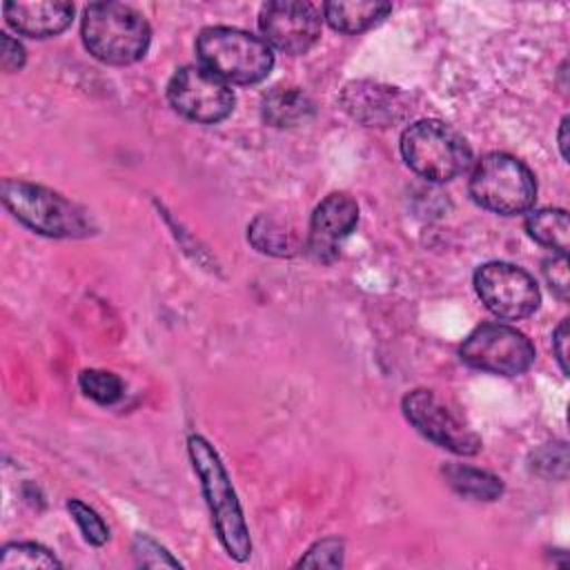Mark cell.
I'll use <instances>...</instances> for the list:
<instances>
[{
    "label": "cell",
    "instance_id": "1",
    "mask_svg": "<svg viewBox=\"0 0 570 570\" xmlns=\"http://www.w3.org/2000/svg\"><path fill=\"white\" fill-rule=\"evenodd\" d=\"M187 452H189L191 465L200 479V488H203L205 501L209 505L212 523H214L220 546L236 561L249 559V554H252L249 530H247L240 503L236 499V492L232 488V481L227 476V470H225L216 448L205 436L189 434Z\"/></svg>",
    "mask_w": 570,
    "mask_h": 570
},
{
    "label": "cell",
    "instance_id": "2",
    "mask_svg": "<svg viewBox=\"0 0 570 570\" xmlns=\"http://www.w3.org/2000/svg\"><path fill=\"white\" fill-rule=\"evenodd\" d=\"M4 207L29 229L51 238H82L94 234V218L85 207L65 198L62 194L18 178H4Z\"/></svg>",
    "mask_w": 570,
    "mask_h": 570
},
{
    "label": "cell",
    "instance_id": "3",
    "mask_svg": "<svg viewBox=\"0 0 570 570\" xmlns=\"http://www.w3.org/2000/svg\"><path fill=\"white\" fill-rule=\"evenodd\" d=\"M80 33L87 51L107 65L140 60L151 40L145 16L122 2H94L85 7Z\"/></svg>",
    "mask_w": 570,
    "mask_h": 570
},
{
    "label": "cell",
    "instance_id": "4",
    "mask_svg": "<svg viewBox=\"0 0 570 570\" xmlns=\"http://www.w3.org/2000/svg\"><path fill=\"white\" fill-rule=\"evenodd\" d=\"M200 67L234 85H252L267 78L274 67L269 45L236 27H205L196 38Z\"/></svg>",
    "mask_w": 570,
    "mask_h": 570
},
{
    "label": "cell",
    "instance_id": "5",
    "mask_svg": "<svg viewBox=\"0 0 570 570\" xmlns=\"http://www.w3.org/2000/svg\"><path fill=\"white\" fill-rule=\"evenodd\" d=\"M405 165L432 183H445L463 174L472 163L468 140L448 122L419 120L401 134Z\"/></svg>",
    "mask_w": 570,
    "mask_h": 570
},
{
    "label": "cell",
    "instance_id": "6",
    "mask_svg": "<svg viewBox=\"0 0 570 570\" xmlns=\"http://www.w3.org/2000/svg\"><path fill=\"white\" fill-rule=\"evenodd\" d=\"M468 187L474 203L501 216L523 214L537 198V180L530 167L503 151L481 156L472 167Z\"/></svg>",
    "mask_w": 570,
    "mask_h": 570
},
{
    "label": "cell",
    "instance_id": "7",
    "mask_svg": "<svg viewBox=\"0 0 570 570\" xmlns=\"http://www.w3.org/2000/svg\"><path fill=\"white\" fill-rule=\"evenodd\" d=\"M459 356L474 370L517 376L532 365L534 347L525 334L510 325L483 323L463 338Z\"/></svg>",
    "mask_w": 570,
    "mask_h": 570
},
{
    "label": "cell",
    "instance_id": "8",
    "mask_svg": "<svg viewBox=\"0 0 570 570\" xmlns=\"http://www.w3.org/2000/svg\"><path fill=\"white\" fill-rule=\"evenodd\" d=\"M167 100L174 111L203 125L225 120L234 107L229 85L200 65H185L171 76L167 85Z\"/></svg>",
    "mask_w": 570,
    "mask_h": 570
},
{
    "label": "cell",
    "instance_id": "9",
    "mask_svg": "<svg viewBox=\"0 0 570 570\" xmlns=\"http://www.w3.org/2000/svg\"><path fill=\"white\" fill-rule=\"evenodd\" d=\"M474 289L481 303L499 318L519 321L530 316L541 301L534 278L503 261H492L474 272Z\"/></svg>",
    "mask_w": 570,
    "mask_h": 570
},
{
    "label": "cell",
    "instance_id": "10",
    "mask_svg": "<svg viewBox=\"0 0 570 570\" xmlns=\"http://www.w3.org/2000/svg\"><path fill=\"white\" fill-rule=\"evenodd\" d=\"M405 419L432 443L461 456H472L481 450L479 434L461 421L432 390L419 387L403 396Z\"/></svg>",
    "mask_w": 570,
    "mask_h": 570
},
{
    "label": "cell",
    "instance_id": "11",
    "mask_svg": "<svg viewBox=\"0 0 570 570\" xmlns=\"http://www.w3.org/2000/svg\"><path fill=\"white\" fill-rule=\"evenodd\" d=\"M321 9L303 0H272L261 7L263 40L285 53H305L321 36Z\"/></svg>",
    "mask_w": 570,
    "mask_h": 570
},
{
    "label": "cell",
    "instance_id": "12",
    "mask_svg": "<svg viewBox=\"0 0 570 570\" xmlns=\"http://www.w3.org/2000/svg\"><path fill=\"white\" fill-rule=\"evenodd\" d=\"M343 109L367 127H392L412 114V100L399 87L372 80L347 82L341 94Z\"/></svg>",
    "mask_w": 570,
    "mask_h": 570
},
{
    "label": "cell",
    "instance_id": "13",
    "mask_svg": "<svg viewBox=\"0 0 570 570\" xmlns=\"http://www.w3.org/2000/svg\"><path fill=\"white\" fill-rule=\"evenodd\" d=\"M358 223V205L352 196L334 191L325 196L309 220L307 249L316 261L330 263L338 254V243L352 234Z\"/></svg>",
    "mask_w": 570,
    "mask_h": 570
},
{
    "label": "cell",
    "instance_id": "14",
    "mask_svg": "<svg viewBox=\"0 0 570 570\" xmlns=\"http://www.w3.org/2000/svg\"><path fill=\"white\" fill-rule=\"evenodd\" d=\"M7 22L27 38H51L62 33L73 18L69 2H7Z\"/></svg>",
    "mask_w": 570,
    "mask_h": 570
},
{
    "label": "cell",
    "instance_id": "15",
    "mask_svg": "<svg viewBox=\"0 0 570 570\" xmlns=\"http://www.w3.org/2000/svg\"><path fill=\"white\" fill-rule=\"evenodd\" d=\"M323 20L341 33H361L379 24L390 11V2L376 0H354V2H325L323 4Z\"/></svg>",
    "mask_w": 570,
    "mask_h": 570
},
{
    "label": "cell",
    "instance_id": "16",
    "mask_svg": "<svg viewBox=\"0 0 570 570\" xmlns=\"http://www.w3.org/2000/svg\"><path fill=\"white\" fill-rule=\"evenodd\" d=\"M312 114L314 102L301 87H274L263 98V118L272 127H296Z\"/></svg>",
    "mask_w": 570,
    "mask_h": 570
},
{
    "label": "cell",
    "instance_id": "17",
    "mask_svg": "<svg viewBox=\"0 0 570 570\" xmlns=\"http://www.w3.org/2000/svg\"><path fill=\"white\" fill-rule=\"evenodd\" d=\"M249 243L269 256H294L301 247V236L296 227L283 218L261 214L247 227Z\"/></svg>",
    "mask_w": 570,
    "mask_h": 570
},
{
    "label": "cell",
    "instance_id": "18",
    "mask_svg": "<svg viewBox=\"0 0 570 570\" xmlns=\"http://www.w3.org/2000/svg\"><path fill=\"white\" fill-rule=\"evenodd\" d=\"M525 232L532 240L543 247H550L557 254L568 256L570 245V223L568 212L559 207H543L534 209L525 218Z\"/></svg>",
    "mask_w": 570,
    "mask_h": 570
},
{
    "label": "cell",
    "instance_id": "19",
    "mask_svg": "<svg viewBox=\"0 0 570 570\" xmlns=\"http://www.w3.org/2000/svg\"><path fill=\"white\" fill-rule=\"evenodd\" d=\"M443 474H445V481L450 483V488H454L459 494L470 497V499L494 501L503 492L501 479L497 474L479 470V468L452 463V465L443 468Z\"/></svg>",
    "mask_w": 570,
    "mask_h": 570
},
{
    "label": "cell",
    "instance_id": "20",
    "mask_svg": "<svg viewBox=\"0 0 570 570\" xmlns=\"http://www.w3.org/2000/svg\"><path fill=\"white\" fill-rule=\"evenodd\" d=\"M60 566L62 563L56 559L51 550L33 541H16L2 548L0 570H16V568L36 570V568H60Z\"/></svg>",
    "mask_w": 570,
    "mask_h": 570
},
{
    "label": "cell",
    "instance_id": "21",
    "mask_svg": "<svg viewBox=\"0 0 570 570\" xmlns=\"http://www.w3.org/2000/svg\"><path fill=\"white\" fill-rule=\"evenodd\" d=\"M80 390L100 405H111L122 396V381L107 370H82L78 376Z\"/></svg>",
    "mask_w": 570,
    "mask_h": 570
},
{
    "label": "cell",
    "instance_id": "22",
    "mask_svg": "<svg viewBox=\"0 0 570 570\" xmlns=\"http://www.w3.org/2000/svg\"><path fill=\"white\" fill-rule=\"evenodd\" d=\"M67 510L71 514V519L76 521V525L80 528L82 537L87 543L91 546H105L109 541V528L107 523L98 517V512L94 508H89L87 503H82L80 499H69L67 501Z\"/></svg>",
    "mask_w": 570,
    "mask_h": 570
},
{
    "label": "cell",
    "instance_id": "23",
    "mask_svg": "<svg viewBox=\"0 0 570 570\" xmlns=\"http://www.w3.org/2000/svg\"><path fill=\"white\" fill-rule=\"evenodd\" d=\"M296 566L303 568H341L343 566V541L327 537L316 541Z\"/></svg>",
    "mask_w": 570,
    "mask_h": 570
},
{
    "label": "cell",
    "instance_id": "24",
    "mask_svg": "<svg viewBox=\"0 0 570 570\" xmlns=\"http://www.w3.org/2000/svg\"><path fill=\"white\" fill-rule=\"evenodd\" d=\"M134 557L138 561V566H147V568H178V559H174L158 541H154L147 534H136L134 539Z\"/></svg>",
    "mask_w": 570,
    "mask_h": 570
},
{
    "label": "cell",
    "instance_id": "25",
    "mask_svg": "<svg viewBox=\"0 0 570 570\" xmlns=\"http://www.w3.org/2000/svg\"><path fill=\"white\" fill-rule=\"evenodd\" d=\"M543 276L548 281V285L552 287V292L568 301V294H570V274H568V256L563 254H557L548 261H543Z\"/></svg>",
    "mask_w": 570,
    "mask_h": 570
},
{
    "label": "cell",
    "instance_id": "26",
    "mask_svg": "<svg viewBox=\"0 0 570 570\" xmlns=\"http://www.w3.org/2000/svg\"><path fill=\"white\" fill-rule=\"evenodd\" d=\"M0 58H2V69L7 73H11V71L22 69L27 53H24V47L16 38H11L9 33H0Z\"/></svg>",
    "mask_w": 570,
    "mask_h": 570
},
{
    "label": "cell",
    "instance_id": "27",
    "mask_svg": "<svg viewBox=\"0 0 570 570\" xmlns=\"http://www.w3.org/2000/svg\"><path fill=\"white\" fill-rule=\"evenodd\" d=\"M552 352L563 374H568V321L563 318L552 332Z\"/></svg>",
    "mask_w": 570,
    "mask_h": 570
},
{
    "label": "cell",
    "instance_id": "28",
    "mask_svg": "<svg viewBox=\"0 0 570 570\" xmlns=\"http://www.w3.org/2000/svg\"><path fill=\"white\" fill-rule=\"evenodd\" d=\"M568 127H570V118L563 116L561 122H559V131H557V145H559V151H561V158L568 160L570 158V147H568Z\"/></svg>",
    "mask_w": 570,
    "mask_h": 570
}]
</instances>
